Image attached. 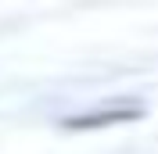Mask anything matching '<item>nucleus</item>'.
<instances>
[{
  "instance_id": "obj_1",
  "label": "nucleus",
  "mask_w": 158,
  "mask_h": 154,
  "mask_svg": "<svg viewBox=\"0 0 158 154\" xmlns=\"http://www.w3.org/2000/svg\"><path fill=\"white\" fill-rule=\"evenodd\" d=\"M144 111H140L137 104L133 107H101V111H86V115H72L65 118V129H104V125H115V122H133V118H140Z\"/></svg>"
}]
</instances>
